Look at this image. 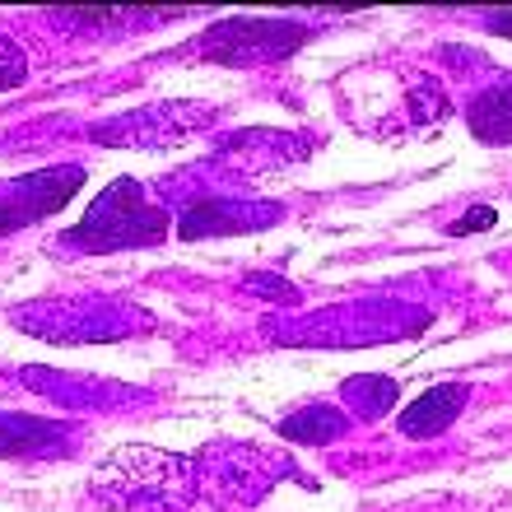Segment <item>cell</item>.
<instances>
[{
  "mask_svg": "<svg viewBox=\"0 0 512 512\" xmlns=\"http://www.w3.org/2000/svg\"><path fill=\"white\" fill-rule=\"evenodd\" d=\"M191 489V461L145 443L117 447L94 475V494L108 512H187Z\"/></svg>",
  "mask_w": 512,
  "mask_h": 512,
  "instance_id": "obj_1",
  "label": "cell"
},
{
  "mask_svg": "<svg viewBox=\"0 0 512 512\" xmlns=\"http://www.w3.org/2000/svg\"><path fill=\"white\" fill-rule=\"evenodd\" d=\"M168 233V219L145 205L135 182H117L108 196H98V205L84 215L75 229V243H94V252H122V247H149Z\"/></svg>",
  "mask_w": 512,
  "mask_h": 512,
  "instance_id": "obj_2",
  "label": "cell"
},
{
  "mask_svg": "<svg viewBox=\"0 0 512 512\" xmlns=\"http://www.w3.org/2000/svg\"><path fill=\"white\" fill-rule=\"evenodd\" d=\"M303 42V28H284V24H229L219 28V33H210L205 38V47L210 52H219L229 66H247V61H275V56H284L289 47H298Z\"/></svg>",
  "mask_w": 512,
  "mask_h": 512,
  "instance_id": "obj_3",
  "label": "cell"
},
{
  "mask_svg": "<svg viewBox=\"0 0 512 512\" xmlns=\"http://www.w3.org/2000/svg\"><path fill=\"white\" fill-rule=\"evenodd\" d=\"M461 405H466V391L461 387L424 391V396L401 415V433L405 438H433V433H443L447 424L461 415Z\"/></svg>",
  "mask_w": 512,
  "mask_h": 512,
  "instance_id": "obj_4",
  "label": "cell"
},
{
  "mask_svg": "<svg viewBox=\"0 0 512 512\" xmlns=\"http://www.w3.org/2000/svg\"><path fill=\"white\" fill-rule=\"evenodd\" d=\"M280 429L289 433V438H298V443H331V438L345 433V415L331 410V405H303L298 415L284 419Z\"/></svg>",
  "mask_w": 512,
  "mask_h": 512,
  "instance_id": "obj_5",
  "label": "cell"
},
{
  "mask_svg": "<svg viewBox=\"0 0 512 512\" xmlns=\"http://www.w3.org/2000/svg\"><path fill=\"white\" fill-rule=\"evenodd\" d=\"M28 75V61H24V52L14 47L10 38H0V89H14V84Z\"/></svg>",
  "mask_w": 512,
  "mask_h": 512,
  "instance_id": "obj_6",
  "label": "cell"
},
{
  "mask_svg": "<svg viewBox=\"0 0 512 512\" xmlns=\"http://www.w3.org/2000/svg\"><path fill=\"white\" fill-rule=\"evenodd\" d=\"M489 224H494V210H480V215H466V219H457V224H452V229L447 233H471V229H489Z\"/></svg>",
  "mask_w": 512,
  "mask_h": 512,
  "instance_id": "obj_7",
  "label": "cell"
},
{
  "mask_svg": "<svg viewBox=\"0 0 512 512\" xmlns=\"http://www.w3.org/2000/svg\"><path fill=\"white\" fill-rule=\"evenodd\" d=\"M489 19H494V24H489L494 33H512V14H489Z\"/></svg>",
  "mask_w": 512,
  "mask_h": 512,
  "instance_id": "obj_8",
  "label": "cell"
}]
</instances>
